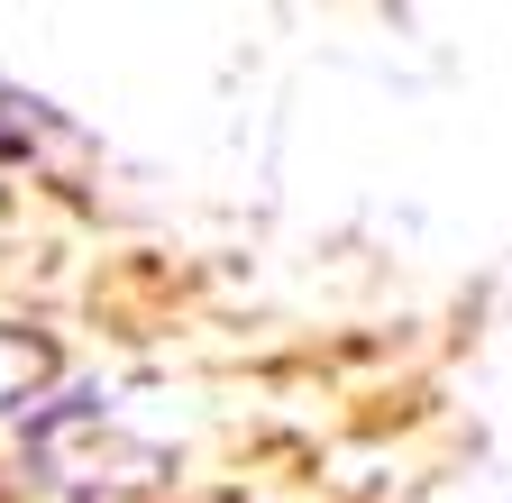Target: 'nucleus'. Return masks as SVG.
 <instances>
[{
	"label": "nucleus",
	"mask_w": 512,
	"mask_h": 503,
	"mask_svg": "<svg viewBox=\"0 0 512 503\" xmlns=\"http://www.w3.org/2000/svg\"><path fill=\"white\" fill-rule=\"evenodd\" d=\"M46 339H28V330H10V321H0V403H19L28 385H46Z\"/></svg>",
	"instance_id": "obj_1"
}]
</instances>
